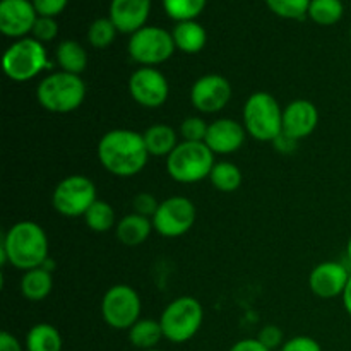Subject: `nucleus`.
I'll return each instance as SVG.
<instances>
[{
    "instance_id": "412c9836",
    "label": "nucleus",
    "mask_w": 351,
    "mask_h": 351,
    "mask_svg": "<svg viewBox=\"0 0 351 351\" xmlns=\"http://www.w3.org/2000/svg\"><path fill=\"white\" fill-rule=\"evenodd\" d=\"M21 295L29 302H41L51 293L53 288V276L51 271L47 267H34V269L26 271L21 278Z\"/></svg>"
},
{
    "instance_id": "423d86ee",
    "label": "nucleus",
    "mask_w": 351,
    "mask_h": 351,
    "mask_svg": "<svg viewBox=\"0 0 351 351\" xmlns=\"http://www.w3.org/2000/svg\"><path fill=\"white\" fill-rule=\"evenodd\" d=\"M204 321V308L194 297H178L161 312L160 324L165 339L182 345L194 338Z\"/></svg>"
},
{
    "instance_id": "2eb2a0df",
    "label": "nucleus",
    "mask_w": 351,
    "mask_h": 351,
    "mask_svg": "<svg viewBox=\"0 0 351 351\" xmlns=\"http://www.w3.org/2000/svg\"><path fill=\"white\" fill-rule=\"evenodd\" d=\"M38 12L29 0L0 2V31L9 38H26L33 31Z\"/></svg>"
},
{
    "instance_id": "ddd939ff",
    "label": "nucleus",
    "mask_w": 351,
    "mask_h": 351,
    "mask_svg": "<svg viewBox=\"0 0 351 351\" xmlns=\"http://www.w3.org/2000/svg\"><path fill=\"white\" fill-rule=\"evenodd\" d=\"M232 84L225 75L206 74L194 82L191 89V101L197 112L213 115L225 108L232 99Z\"/></svg>"
},
{
    "instance_id": "a19ab883",
    "label": "nucleus",
    "mask_w": 351,
    "mask_h": 351,
    "mask_svg": "<svg viewBox=\"0 0 351 351\" xmlns=\"http://www.w3.org/2000/svg\"><path fill=\"white\" fill-rule=\"evenodd\" d=\"M346 257H348V261H350V264H351V237H350V240H348V245H346Z\"/></svg>"
},
{
    "instance_id": "bb28decb",
    "label": "nucleus",
    "mask_w": 351,
    "mask_h": 351,
    "mask_svg": "<svg viewBox=\"0 0 351 351\" xmlns=\"http://www.w3.org/2000/svg\"><path fill=\"white\" fill-rule=\"evenodd\" d=\"M345 14L341 0H312L308 7V17L319 26H332L339 23Z\"/></svg>"
},
{
    "instance_id": "7ed1b4c3",
    "label": "nucleus",
    "mask_w": 351,
    "mask_h": 351,
    "mask_svg": "<svg viewBox=\"0 0 351 351\" xmlns=\"http://www.w3.org/2000/svg\"><path fill=\"white\" fill-rule=\"evenodd\" d=\"M242 117L243 127L252 139L274 143L283 134V108L271 93H252L243 105Z\"/></svg>"
},
{
    "instance_id": "6ab92c4d",
    "label": "nucleus",
    "mask_w": 351,
    "mask_h": 351,
    "mask_svg": "<svg viewBox=\"0 0 351 351\" xmlns=\"http://www.w3.org/2000/svg\"><path fill=\"white\" fill-rule=\"evenodd\" d=\"M151 230H154L153 219L137 215V213H130L117 223L115 235L122 245L137 247L143 245L149 239Z\"/></svg>"
},
{
    "instance_id": "f257e3e1",
    "label": "nucleus",
    "mask_w": 351,
    "mask_h": 351,
    "mask_svg": "<svg viewBox=\"0 0 351 351\" xmlns=\"http://www.w3.org/2000/svg\"><path fill=\"white\" fill-rule=\"evenodd\" d=\"M96 153L108 173L122 178L141 173L149 160L143 134L130 129H113L103 134Z\"/></svg>"
},
{
    "instance_id": "1a4fd4ad",
    "label": "nucleus",
    "mask_w": 351,
    "mask_h": 351,
    "mask_svg": "<svg viewBox=\"0 0 351 351\" xmlns=\"http://www.w3.org/2000/svg\"><path fill=\"white\" fill-rule=\"evenodd\" d=\"M127 50L134 62L143 67H154L171 58L177 47L173 36L167 29L160 26H144L130 34Z\"/></svg>"
},
{
    "instance_id": "4468645a",
    "label": "nucleus",
    "mask_w": 351,
    "mask_h": 351,
    "mask_svg": "<svg viewBox=\"0 0 351 351\" xmlns=\"http://www.w3.org/2000/svg\"><path fill=\"white\" fill-rule=\"evenodd\" d=\"M351 273L343 266L341 263H335V261H328V263H321L311 271L308 274V288L312 293L319 298H329L343 297L346 285H348Z\"/></svg>"
},
{
    "instance_id": "2f4dec72",
    "label": "nucleus",
    "mask_w": 351,
    "mask_h": 351,
    "mask_svg": "<svg viewBox=\"0 0 351 351\" xmlns=\"http://www.w3.org/2000/svg\"><path fill=\"white\" fill-rule=\"evenodd\" d=\"M209 123L202 117H187L180 125L182 139L187 143H204Z\"/></svg>"
},
{
    "instance_id": "ea45409f",
    "label": "nucleus",
    "mask_w": 351,
    "mask_h": 351,
    "mask_svg": "<svg viewBox=\"0 0 351 351\" xmlns=\"http://www.w3.org/2000/svg\"><path fill=\"white\" fill-rule=\"evenodd\" d=\"M343 307H345V311L348 312V315L351 317V276H350V281L348 285H346L345 291H343Z\"/></svg>"
},
{
    "instance_id": "9b49d317",
    "label": "nucleus",
    "mask_w": 351,
    "mask_h": 351,
    "mask_svg": "<svg viewBox=\"0 0 351 351\" xmlns=\"http://www.w3.org/2000/svg\"><path fill=\"white\" fill-rule=\"evenodd\" d=\"M194 202L184 195H173L160 202L156 215L153 216V228L165 239H178L191 232L195 223Z\"/></svg>"
},
{
    "instance_id": "f8f14e48",
    "label": "nucleus",
    "mask_w": 351,
    "mask_h": 351,
    "mask_svg": "<svg viewBox=\"0 0 351 351\" xmlns=\"http://www.w3.org/2000/svg\"><path fill=\"white\" fill-rule=\"evenodd\" d=\"M129 93L137 105L160 108L170 95V84L163 72L154 67H139L129 77Z\"/></svg>"
},
{
    "instance_id": "f3484780",
    "label": "nucleus",
    "mask_w": 351,
    "mask_h": 351,
    "mask_svg": "<svg viewBox=\"0 0 351 351\" xmlns=\"http://www.w3.org/2000/svg\"><path fill=\"white\" fill-rule=\"evenodd\" d=\"M245 136L243 123L233 119H218L209 123L204 143L215 154H232L243 146Z\"/></svg>"
},
{
    "instance_id": "473e14b6",
    "label": "nucleus",
    "mask_w": 351,
    "mask_h": 351,
    "mask_svg": "<svg viewBox=\"0 0 351 351\" xmlns=\"http://www.w3.org/2000/svg\"><path fill=\"white\" fill-rule=\"evenodd\" d=\"M31 34H33L34 40H38L40 43H50V41H53L58 34V24L57 21H55V17L38 16Z\"/></svg>"
},
{
    "instance_id": "7c9ffc66",
    "label": "nucleus",
    "mask_w": 351,
    "mask_h": 351,
    "mask_svg": "<svg viewBox=\"0 0 351 351\" xmlns=\"http://www.w3.org/2000/svg\"><path fill=\"white\" fill-rule=\"evenodd\" d=\"M312 0H266L267 7L271 12L283 19H295L300 21L305 16H308V7Z\"/></svg>"
},
{
    "instance_id": "4c0bfd02",
    "label": "nucleus",
    "mask_w": 351,
    "mask_h": 351,
    "mask_svg": "<svg viewBox=\"0 0 351 351\" xmlns=\"http://www.w3.org/2000/svg\"><path fill=\"white\" fill-rule=\"evenodd\" d=\"M230 351H271V350H267L257 338H247V339H240V341H237L235 345L230 348Z\"/></svg>"
},
{
    "instance_id": "6e6552de",
    "label": "nucleus",
    "mask_w": 351,
    "mask_h": 351,
    "mask_svg": "<svg viewBox=\"0 0 351 351\" xmlns=\"http://www.w3.org/2000/svg\"><path fill=\"white\" fill-rule=\"evenodd\" d=\"M98 201L95 182L84 175H71L58 182L51 195V204L65 218H79Z\"/></svg>"
},
{
    "instance_id": "9d476101",
    "label": "nucleus",
    "mask_w": 351,
    "mask_h": 351,
    "mask_svg": "<svg viewBox=\"0 0 351 351\" xmlns=\"http://www.w3.org/2000/svg\"><path fill=\"white\" fill-rule=\"evenodd\" d=\"M141 297L130 285H113L101 300V315L106 326L129 331L141 319Z\"/></svg>"
},
{
    "instance_id": "72a5a7b5",
    "label": "nucleus",
    "mask_w": 351,
    "mask_h": 351,
    "mask_svg": "<svg viewBox=\"0 0 351 351\" xmlns=\"http://www.w3.org/2000/svg\"><path fill=\"white\" fill-rule=\"evenodd\" d=\"M158 208H160V202L156 201L154 195H151L149 192H141L134 197L132 201V209L134 213L141 216H146V218L153 219V216L156 215Z\"/></svg>"
},
{
    "instance_id": "dca6fc26",
    "label": "nucleus",
    "mask_w": 351,
    "mask_h": 351,
    "mask_svg": "<svg viewBox=\"0 0 351 351\" xmlns=\"http://www.w3.org/2000/svg\"><path fill=\"white\" fill-rule=\"evenodd\" d=\"M319 123L317 106L308 99H295L283 108V136L302 141L312 136Z\"/></svg>"
},
{
    "instance_id": "79ce46f5",
    "label": "nucleus",
    "mask_w": 351,
    "mask_h": 351,
    "mask_svg": "<svg viewBox=\"0 0 351 351\" xmlns=\"http://www.w3.org/2000/svg\"><path fill=\"white\" fill-rule=\"evenodd\" d=\"M147 351H161V350H156V348H154V350H147Z\"/></svg>"
},
{
    "instance_id": "c756f323",
    "label": "nucleus",
    "mask_w": 351,
    "mask_h": 351,
    "mask_svg": "<svg viewBox=\"0 0 351 351\" xmlns=\"http://www.w3.org/2000/svg\"><path fill=\"white\" fill-rule=\"evenodd\" d=\"M117 33H119V29L110 17H99L89 24L88 41L95 48H106L115 41Z\"/></svg>"
},
{
    "instance_id": "c9c22d12",
    "label": "nucleus",
    "mask_w": 351,
    "mask_h": 351,
    "mask_svg": "<svg viewBox=\"0 0 351 351\" xmlns=\"http://www.w3.org/2000/svg\"><path fill=\"white\" fill-rule=\"evenodd\" d=\"M36 9L38 16L43 17H57L58 14L64 12L69 0H31Z\"/></svg>"
},
{
    "instance_id": "b1692460",
    "label": "nucleus",
    "mask_w": 351,
    "mask_h": 351,
    "mask_svg": "<svg viewBox=\"0 0 351 351\" xmlns=\"http://www.w3.org/2000/svg\"><path fill=\"white\" fill-rule=\"evenodd\" d=\"M163 338L165 336L160 321H154V319H139L129 329L130 345L134 348H139L141 351L154 350Z\"/></svg>"
},
{
    "instance_id": "e433bc0d",
    "label": "nucleus",
    "mask_w": 351,
    "mask_h": 351,
    "mask_svg": "<svg viewBox=\"0 0 351 351\" xmlns=\"http://www.w3.org/2000/svg\"><path fill=\"white\" fill-rule=\"evenodd\" d=\"M281 351H322L319 341L311 336H295V338L285 341Z\"/></svg>"
},
{
    "instance_id": "20e7f679",
    "label": "nucleus",
    "mask_w": 351,
    "mask_h": 351,
    "mask_svg": "<svg viewBox=\"0 0 351 351\" xmlns=\"http://www.w3.org/2000/svg\"><path fill=\"white\" fill-rule=\"evenodd\" d=\"M36 99L50 113L75 112L86 99V84L81 75L58 71L47 75L36 88Z\"/></svg>"
},
{
    "instance_id": "c85d7f7f",
    "label": "nucleus",
    "mask_w": 351,
    "mask_h": 351,
    "mask_svg": "<svg viewBox=\"0 0 351 351\" xmlns=\"http://www.w3.org/2000/svg\"><path fill=\"white\" fill-rule=\"evenodd\" d=\"M208 0H163V9L170 19L182 23V21H195L206 9Z\"/></svg>"
},
{
    "instance_id": "f704fd0d",
    "label": "nucleus",
    "mask_w": 351,
    "mask_h": 351,
    "mask_svg": "<svg viewBox=\"0 0 351 351\" xmlns=\"http://www.w3.org/2000/svg\"><path fill=\"white\" fill-rule=\"evenodd\" d=\"M257 339H259V341L271 351L285 345L283 331H281V328H278V326L274 324L264 326V328L259 331V335H257Z\"/></svg>"
},
{
    "instance_id": "aec40b11",
    "label": "nucleus",
    "mask_w": 351,
    "mask_h": 351,
    "mask_svg": "<svg viewBox=\"0 0 351 351\" xmlns=\"http://www.w3.org/2000/svg\"><path fill=\"white\" fill-rule=\"evenodd\" d=\"M171 36H173L175 47L189 55L199 53L206 47V41H208V33H206L204 26L199 24L197 21L177 23V26L171 31Z\"/></svg>"
},
{
    "instance_id": "0eeeda50",
    "label": "nucleus",
    "mask_w": 351,
    "mask_h": 351,
    "mask_svg": "<svg viewBox=\"0 0 351 351\" xmlns=\"http://www.w3.org/2000/svg\"><path fill=\"white\" fill-rule=\"evenodd\" d=\"M48 67V53L43 43L31 38L14 41L2 57V69L14 82H26Z\"/></svg>"
},
{
    "instance_id": "58836bf2",
    "label": "nucleus",
    "mask_w": 351,
    "mask_h": 351,
    "mask_svg": "<svg viewBox=\"0 0 351 351\" xmlns=\"http://www.w3.org/2000/svg\"><path fill=\"white\" fill-rule=\"evenodd\" d=\"M0 351H23V346H21L19 339L16 336L3 331L0 335Z\"/></svg>"
},
{
    "instance_id": "cd10ccee",
    "label": "nucleus",
    "mask_w": 351,
    "mask_h": 351,
    "mask_svg": "<svg viewBox=\"0 0 351 351\" xmlns=\"http://www.w3.org/2000/svg\"><path fill=\"white\" fill-rule=\"evenodd\" d=\"M82 218H84L86 226L95 233H106L115 225V211L108 202L101 199H98Z\"/></svg>"
},
{
    "instance_id": "4be33fe9",
    "label": "nucleus",
    "mask_w": 351,
    "mask_h": 351,
    "mask_svg": "<svg viewBox=\"0 0 351 351\" xmlns=\"http://www.w3.org/2000/svg\"><path fill=\"white\" fill-rule=\"evenodd\" d=\"M144 144L147 147V153L149 156L163 158L170 156L173 153L175 147L178 146V136L175 132L173 127L165 125V123H156V125H151L149 129H146V132L143 134Z\"/></svg>"
},
{
    "instance_id": "a211bd4d",
    "label": "nucleus",
    "mask_w": 351,
    "mask_h": 351,
    "mask_svg": "<svg viewBox=\"0 0 351 351\" xmlns=\"http://www.w3.org/2000/svg\"><path fill=\"white\" fill-rule=\"evenodd\" d=\"M151 12V0H112L110 19L119 33L134 34L146 26Z\"/></svg>"
},
{
    "instance_id": "393cba45",
    "label": "nucleus",
    "mask_w": 351,
    "mask_h": 351,
    "mask_svg": "<svg viewBox=\"0 0 351 351\" xmlns=\"http://www.w3.org/2000/svg\"><path fill=\"white\" fill-rule=\"evenodd\" d=\"M27 351H64L62 350V336L55 326L40 322L33 326L26 335Z\"/></svg>"
},
{
    "instance_id": "37998d69",
    "label": "nucleus",
    "mask_w": 351,
    "mask_h": 351,
    "mask_svg": "<svg viewBox=\"0 0 351 351\" xmlns=\"http://www.w3.org/2000/svg\"><path fill=\"white\" fill-rule=\"evenodd\" d=\"M350 40H351V31H350Z\"/></svg>"
},
{
    "instance_id": "a878e982",
    "label": "nucleus",
    "mask_w": 351,
    "mask_h": 351,
    "mask_svg": "<svg viewBox=\"0 0 351 351\" xmlns=\"http://www.w3.org/2000/svg\"><path fill=\"white\" fill-rule=\"evenodd\" d=\"M209 180L216 191L232 194V192L239 191V187L242 185V171L232 161H219L213 167Z\"/></svg>"
},
{
    "instance_id": "f03ea898",
    "label": "nucleus",
    "mask_w": 351,
    "mask_h": 351,
    "mask_svg": "<svg viewBox=\"0 0 351 351\" xmlns=\"http://www.w3.org/2000/svg\"><path fill=\"white\" fill-rule=\"evenodd\" d=\"M47 232L34 221H17L3 233L2 264H10L19 271H29L41 267L48 261Z\"/></svg>"
},
{
    "instance_id": "5701e85b",
    "label": "nucleus",
    "mask_w": 351,
    "mask_h": 351,
    "mask_svg": "<svg viewBox=\"0 0 351 351\" xmlns=\"http://www.w3.org/2000/svg\"><path fill=\"white\" fill-rule=\"evenodd\" d=\"M55 58L60 71L69 72V74L81 75L88 67V53L84 47L75 40L60 41L55 51Z\"/></svg>"
},
{
    "instance_id": "39448f33",
    "label": "nucleus",
    "mask_w": 351,
    "mask_h": 351,
    "mask_svg": "<svg viewBox=\"0 0 351 351\" xmlns=\"http://www.w3.org/2000/svg\"><path fill=\"white\" fill-rule=\"evenodd\" d=\"M215 163V153L206 143L182 141L167 158V171L178 184H197L209 178Z\"/></svg>"
}]
</instances>
